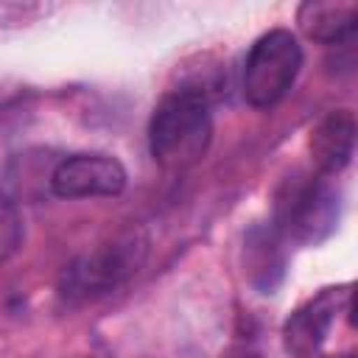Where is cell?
<instances>
[{"mask_svg": "<svg viewBox=\"0 0 358 358\" xmlns=\"http://www.w3.org/2000/svg\"><path fill=\"white\" fill-rule=\"evenodd\" d=\"M213 137L210 98L185 84L159 98L148 120V148L151 157L171 171H182L199 162Z\"/></svg>", "mask_w": 358, "mask_h": 358, "instance_id": "cell-1", "label": "cell"}, {"mask_svg": "<svg viewBox=\"0 0 358 358\" xmlns=\"http://www.w3.org/2000/svg\"><path fill=\"white\" fill-rule=\"evenodd\" d=\"M148 257L145 229H123L115 238L98 243L95 249L76 257L59 280V296L67 305H81L101 299L129 282Z\"/></svg>", "mask_w": 358, "mask_h": 358, "instance_id": "cell-2", "label": "cell"}, {"mask_svg": "<svg viewBox=\"0 0 358 358\" xmlns=\"http://www.w3.org/2000/svg\"><path fill=\"white\" fill-rule=\"evenodd\" d=\"M341 196L330 176L291 173L274 193L271 227L282 241L316 246L338 227Z\"/></svg>", "mask_w": 358, "mask_h": 358, "instance_id": "cell-3", "label": "cell"}, {"mask_svg": "<svg viewBox=\"0 0 358 358\" xmlns=\"http://www.w3.org/2000/svg\"><path fill=\"white\" fill-rule=\"evenodd\" d=\"M302 70V45L288 28H274L263 34L243 64L241 92L249 106L268 109L285 98Z\"/></svg>", "mask_w": 358, "mask_h": 358, "instance_id": "cell-4", "label": "cell"}, {"mask_svg": "<svg viewBox=\"0 0 358 358\" xmlns=\"http://www.w3.org/2000/svg\"><path fill=\"white\" fill-rule=\"evenodd\" d=\"M350 308V285H330L322 288L316 296L302 302L282 327V341L285 350L294 358H316L319 350L324 347L336 319L341 310Z\"/></svg>", "mask_w": 358, "mask_h": 358, "instance_id": "cell-5", "label": "cell"}, {"mask_svg": "<svg viewBox=\"0 0 358 358\" xmlns=\"http://www.w3.org/2000/svg\"><path fill=\"white\" fill-rule=\"evenodd\" d=\"M126 168L109 154H70L50 171V190L59 199L120 196L126 190Z\"/></svg>", "mask_w": 358, "mask_h": 358, "instance_id": "cell-6", "label": "cell"}, {"mask_svg": "<svg viewBox=\"0 0 358 358\" xmlns=\"http://www.w3.org/2000/svg\"><path fill=\"white\" fill-rule=\"evenodd\" d=\"M352 151H355V115L350 109L327 112L310 131V157L316 173L333 179L350 165Z\"/></svg>", "mask_w": 358, "mask_h": 358, "instance_id": "cell-7", "label": "cell"}, {"mask_svg": "<svg viewBox=\"0 0 358 358\" xmlns=\"http://www.w3.org/2000/svg\"><path fill=\"white\" fill-rule=\"evenodd\" d=\"M274 227H255L243 241V271L260 294H271L285 274V249Z\"/></svg>", "mask_w": 358, "mask_h": 358, "instance_id": "cell-8", "label": "cell"}, {"mask_svg": "<svg viewBox=\"0 0 358 358\" xmlns=\"http://www.w3.org/2000/svg\"><path fill=\"white\" fill-rule=\"evenodd\" d=\"M296 22L308 39L333 45L355 31L358 8L344 0H308L296 11Z\"/></svg>", "mask_w": 358, "mask_h": 358, "instance_id": "cell-9", "label": "cell"}, {"mask_svg": "<svg viewBox=\"0 0 358 358\" xmlns=\"http://www.w3.org/2000/svg\"><path fill=\"white\" fill-rule=\"evenodd\" d=\"M22 218L20 210L14 207V201L0 196V263L11 260L17 255V249L22 246Z\"/></svg>", "mask_w": 358, "mask_h": 358, "instance_id": "cell-10", "label": "cell"}, {"mask_svg": "<svg viewBox=\"0 0 358 358\" xmlns=\"http://www.w3.org/2000/svg\"><path fill=\"white\" fill-rule=\"evenodd\" d=\"M221 358H263L257 350H252V347H243V344H238V347H229Z\"/></svg>", "mask_w": 358, "mask_h": 358, "instance_id": "cell-11", "label": "cell"}, {"mask_svg": "<svg viewBox=\"0 0 358 358\" xmlns=\"http://www.w3.org/2000/svg\"><path fill=\"white\" fill-rule=\"evenodd\" d=\"M338 358H355V355H352V352H347V355H338Z\"/></svg>", "mask_w": 358, "mask_h": 358, "instance_id": "cell-12", "label": "cell"}]
</instances>
